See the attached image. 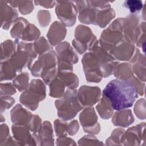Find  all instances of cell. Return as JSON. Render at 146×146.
Here are the masks:
<instances>
[{"mask_svg":"<svg viewBox=\"0 0 146 146\" xmlns=\"http://www.w3.org/2000/svg\"><path fill=\"white\" fill-rule=\"evenodd\" d=\"M138 95L137 89L131 80L113 79L103 91V95L110 100L113 110L116 111L131 107Z\"/></svg>","mask_w":146,"mask_h":146,"instance_id":"1","label":"cell"},{"mask_svg":"<svg viewBox=\"0 0 146 146\" xmlns=\"http://www.w3.org/2000/svg\"><path fill=\"white\" fill-rule=\"evenodd\" d=\"M34 76L42 78L45 84L49 85L58 74L57 55L52 50L39 55L31 68Z\"/></svg>","mask_w":146,"mask_h":146,"instance_id":"2","label":"cell"},{"mask_svg":"<svg viewBox=\"0 0 146 146\" xmlns=\"http://www.w3.org/2000/svg\"><path fill=\"white\" fill-rule=\"evenodd\" d=\"M58 111V116L63 120H68L74 118L82 110L76 89L67 88L63 96L55 102Z\"/></svg>","mask_w":146,"mask_h":146,"instance_id":"3","label":"cell"},{"mask_svg":"<svg viewBox=\"0 0 146 146\" xmlns=\"http://www.w3.org/2000/svg\"><path fill=\"white\" fill-rule=\"evenodd\" d=\"M123 21L124 18L115 19L101 34L99 44L108 52L124 40Z\"/></svg>","mask_w":146,"mask_h":146,"instance_id":"4","label":"cell"},{"mask_svg":"<svg viewBox=\"0 0 146 146\" xmlns=\"http://www.w3.org/2000/svg\"><path fill=\"white\" fill-rule=\"evenodd\" d=\"M46 87L44 83L40 79H33L28 88L21 94L20 102L32 111L38 107L39 103L46 98Z\"/></svg>","mask_w":146,"mask_h":146,"instance_id":"5","label":"cell"},{"mask_svg":"<svg viewBox=\"0 0 146 146\" xmlns=\"http://www.w3.org/2000/svg\"><path fill=\"white\" fill-rule=\"evenodd\" d=\"M83 70L88 82L99 83L102 79V67L101 62L93 50L86 53L82 59Z\"/></svg>","mask_w":146,"mask_h":146,"instance_id":"6","label":"cell"},{"mask_svg":"<svg viewBox=\"0 0 146 146\" xmlns=\"http://www.w3.org/2000/svg\"><path fill=\"white\" fill-rule=\"evenodd\" d=\"M58 71H72L73 64L78 61V56L67 42H63L56 47Z\"/></svg>","mask_w":146,"mask_h":146,"instance_id":"7","label":"cell"},{"mask_svg":"<svg viewBox=\"0 0 146 146\" xmlns=\"http://www.w3.org/2000/svg\"><path fill=\"white\" fill-rule=\"evenodd\" d=\"M145 22L140 23L138 15L132 14L124 18L123 36L124 40L132 44H136L140 35L145 33Z\"/></svg>","mask_w":146,"mask_h":146,"instance_id":"8","label":"cell"},{"mask_svg":"<svg viewBox=\"0 0 146 146\" xmlns=\"http://www.w3.org/2000/svg\"><path fill=\"white\" fill-rule=\"evenodd\" d=\"M96 38L92 30L87 26L78 25L75 31V39L72 43L74 47L80 54H83L86 50H91L96 42Z\"/></svg>","mask_w":146,"mask_h":146,"instance_id":"9","label":"cell"},{"mask_svg":"<svg viewBox=\"0 0 146 146\" xmlns=\"http://www.w3.org/2000/svg\"><path fill=\"white\" fill-rule=\"evenodd\" d=\"M109 54L115 60H126L133 63H135L140 54V51L134 44L127 41L123 40L117 46L113 48Z\"/></svg>","mask_w":146,"mask_h":146,"instance_id":"10","label":"cell"},{"mask_svg":"<svg viewBox=\"0 0 146 146\" xmlns=\"http://www.w3.org/2000/svg\"><path fill=\"white\" fill-rule=\"evenodd\" d=\"M55 13L64 26L71 27L75 22L78 10L72 1H56Z\"/></svg>","mask_w":146,"mask_h":146,"instance_id":"11","label":"cell"},{"mask_svg":"<svg viewBox=\"0 0 146 146\" xmlns=\"http://www.w3.org/2000/svg\"><path fill=\"white\" fill-rule=\"evenodd\" d=\"M11 128L13 137L19 145H40L38 135L37 133H31V131L27 127L14 124Z\"/></svg>","mask_w":146,"mask_h":146,"instance_id":"12","label":"cell"},{"mask_svg":"<svg viewBox=\"0 0 146 146\" xmlns=\"http://www.w3.org/2000/svg\"><path fill=\"white\" fill-rule=\"evenodd\" d=\"M79 120L83 130L91 134H98L100 127L98 122V116L93 107L84 109L79 115Z\"/></svg>","mask_w":146,"mask_h":146,"instance_id":"13","label":"cell"},{"mask_svg":"<svg viewBox=\"0 0 146 146\" xmlns=\"http://www.w3.org/2000/svg\"><path fill=\"white\" fill-rule=\"evenodd\" d=\"M78 100L82 107H91L99 102L101 90L98 87L83 86L77 91Z\"/></svg>","mask_w":146,"mask_h":146,"instance_id":"14","label":"cell"},{"mask_svg":"<svg viewBox=\"0 0 146 146\" xmlns=\"http://www.w3.org/2000/svg\"><path fill=\"white\" fill-rule=\"evenodd\" d=\"M145 123H140L129 128L123 133L121 143L123 145H140V141L144 138Z\"/></svg>","mask_w":146,"mask_h":146,"instance_id":"15","label":"cell"},{"mask_svg":"<svg viewBox=\"0 0 146 146\" xmlns=\"http://www.w3.org/2000/svg\"><path fill=\"white\" fill-rule=\"evenodd\" d=\"M0 5L1 27L3 30H8L18 19V12L7 1H1Z\"/></svg>","mask_w":146,"mask_h":146,"instance_id":"16","label":"cell"},{"mask_svg":"<svg viewBox=\"0 0 146 146\" xmlns=\"http://www.w3.org/2000/svg\"><path fill=\"white\" fill-rule=\"evenodd\" d=\"M34 115L23 108L21 104H17L11 111V120L14 124L22 125L29 127Z\"/></svg>","mask_w":146,"mask_h":146,"instance_id":"17","label":"cell"},{"mask_svg":"<svg viewBox=\"0 0 146 146\" xmlns=\"http://www.w3.org/2000/svg\"><path fill=\"white\" fill-rule=\"evenodd\" d=\"M67 30L63 24L55 21L51 25L47 35L51 46H56L62 41L66 35Z\"/></svg>","mask_w":146,"mask_h":146,"instance_id":"18","label":"cell"},{"mask_svg":"<svg viewBox=\"0 0 146 146\" xmlns=\"http://www.w3.org/2000/svg\"><path fill=\"white\" fill-rule=\"evenodd\" d=\"M134 117L130 110L123 109L115 113L112 121L114 125L127 127L134 122Z\"/></svg>","mask_w":146,"mask_h":146,"instance_id":"19","label":"cell"},{"mask_svg":"<svg viewBox=\"0 0 146 146\" xmlns=\"http://www.w3.org/2000/svg\"><path fill=\"white\" fill-rule=\"evenodd\" d=\"M18 39L14 41L11 40H6L1 43V62L7 61L16 53L18 43Z\"/></svg>","mask_w":146,"mask_h":146,"instance_id":"20","label":"cell"},{"mask_svg":"<svg viewBox=\"0 0 146 146\" xmlns=\"http://www.w3.org/2000/svg\"><path fill=\"white\" fill-rule=\"evenodd\" d=\"M40 145H54L53 132L51 124L48 121H44L38 132Z\"/></svg>","mask_w":146,"mask_h":146,"instance_id":"21","label":"cell"},{"mask_svg":"<svg viewBox=\"0 0 146 146\" xmlns=\"http://www.w3.org/2000/svg\"><path fill=\"white\" fill-rule=\"evenodd\" d=\"M117 79L123 80H132L135 76L132 65L128 63H117L113 72Z\"/></svg>","mask_w":146,"mask_h":146,"instance_id":"22","label":"cell"},{"mask_svg":"<svg viewBox=\"0 0 146 146\" xmlns=\"http://www.w3.org/2000/svg\"><path fill=\"white\" fill-rule=\"evenodd\" d=\"M115 17V12L111 7L100 9L98 14L95 25H98L101 28H104Z\"/></svg>","mask_w":146,"mask_h":146,"instance_id":"23","label":"cell"},{"mask_svg":"<svg viewBox=\"0 0 146 146\" xmlns=\"http://www.w3.org/2000/svg\"><path fill=\"white\" fill-rule=\"evenodd\" d=\"M96 110L100 116L103 119H108L113 115V108L110 100L104 95L99 100L96 107Z\"/></svg>","mask_w":146,"mask_h":146,"instance_id":"24","label":"cell"},{"mask_svg":"<svg viewBox=\"0 0 146 146\" xmlns=\"http://www.w3.org/2000/svg\"><path fill=\"white\" fill-rule=\"evenodd\" d=\"M49 95L52 98H61L64 94L66 86L62 80L57 75L49 84Z\"/></svg>","mask_w":146,"mask_h":146,"instance_id":"25","label":"cell"},{"mask_svg":"<svg viewBox=\"0 0 146 146\" xmlns=\"http://www.w3.org/2000/svg\"><path fill=\"white\" fill-rule=\"evenodd\" d=\"M57 75L62 80L67 88L76 89L78 86V78L71 71H58Z\"/></svg>","mask_w":146,"mask_h":146,"instance_id":"26","label":"cell"},{"mask_svg":"<svg viewBox=\"0 0 146 146\" xmlns=\"http://www.w3.org/2000/svg\"><path fill=\"white\" fill-rule=\"evenodd\" d=\"M145 58L144 54H139L137 60L133 63L132 67L133 74L136 75V77L142 81L145 82Z\"/></svg>","mask_w":146,"mask_h":146,"instance_id":"27","label":"cell"},{"mask_svg":"<svg viewBox=\"0 0 146 146\" xmlns=\"http://www.w3.org/2000/svg\"><path fill=\"white\" fill-rule=\"evenodd\" d=\"M29 23L28 21L23 18H18L14 23L13 26L10 31L11 36L15 39L19 40V39H21L23 31Z\"/></svg>","mask_w":146,"mask_h":146,"instance_id":"28","label":"cell"},{"mask_svg":"<svg viewBox=\"0 0 146 146\" xmlns=\"http://www.w3.org/2000/svg\"><path fill=\"white\" fill-rule=\"evenodd\" d=\"M39 30L34 25L29 23L23 31L21 39L25 42L35 41L39 38Z\"/></svg>","mask_w":146,"mask_h":146,"instance_id":"29","label":"cell"},{"mask_svg":"<svg viewBox=\"0 0 146 146\" xmlns=\"http://www.w3.org/2000/svg\"><path fill=\"white\" fill-rule=\"evenodd\" d=\"M17 72L13 68L9 62H1V80H11L15 78Z\"/></svg>","mask_w":146,"mask_h":146,"instance_id":"30","label":"cell"},{"mask_svg":"<svg viewBox=\"0 0 146 146\" xmlns=\"http://www.w3.org/2000/svg\"><path fill=\"white\" fill-rule=\"evenodd\" d=\"M29 75L27 72H22L18 75L15 79H14L13 84L14 87L18 90V91L22 92L26 90L29 86Z\"/></svg>","mask_w":146,"mask_h":146,"instance_id":"31","label":"cell"},{"mask_svg":"<svg viewBox=\"0 0 146 146\" xmlns=\"http://www.w3.org/2000/svg\"><path fill=\"white\" fill-rule=\"evenodd\" d=\"M33 46L35 52L39 55L52 50L50 44L43 36H41L36 39L33 43Z\"/></svg>","mask_w":146,"mask_h":146,"instance_id":"32","label":"cell"},{"mask_svg":"<svg viewBox=\"0 0 146 146\" xmlns=\"http://www.w3.org/2000/svg\"><path fill=\"white\" fill-rule=\"evenodd\" d=\"M12 7H18L19 11L23 15L29 14L34 9L33 1H7Z\"/></svg>","mask_w":146,"mask_h":146,"instance_id":"33","label":"cell"},{"mask_svg":"<svg viewBox=\"0 0 146 146\" xmlns=\"http://www.w3.org/2000/svg\"><path fill=\"white\" fill-rule=\"evenodd\" d=\"M123 6L128 9L132 14L139 12L143 8V2L140 0H127L123 2Z\"/></svg>","mask_w":146,"mask_h":146,"instance_id":"34","label":"cell"},{"mask_svg":"<svg viewBox=\"0 0 146 146\" xmlns=\"http://www.w3.org/2000/svg\"><path fill=\"white\" fill-rule=\"evenodd\" d=\"M124 129L121 128L115 129L112 133L111 136L107 140V145H121V137L124 132Z\"/></svg>","mask_w":146,"mask_h":146,"instance_id":"35","label":"cell"},{"mask_svg":"<svg viewBox=\"0 0 146 146\" xmlns=\"http://www.w3.org/2000/svg\"><path fill=\"white\" fill-rule=\"evenodd\" d=\"M68 124L64 121L56 119L54 121V128L56 135L58 137L66 136Z\"/></svg>","mask_w":146,"mask_h":146,"instance_id":"36","label":"cell"},{"mask_svg":"<svg viewBox=\"0 0 146 146\" xmlns=\"http://www.w3.org/2000/svg\"><path fill=\"white\" fill-rule=\"evenodd\" d=\"M134 112L139 119H145V100L144 99H140L136 102L134 107Z\"/></svg>","mask_w":146,"mask_h":146,"instance_id":"37","label":"cell"},{"mask_svg":"<svg viewBox=\"0 0 146 146\" xmlns=\"http://www.w3.org/2000/svg\"><path fill=\"white\" fill-rule=\"evenodd\" d=\"M15 103V99L10 95H1V112L10 108Z\"/></svg>","mask_w":146,"mask_h":146,"instance_id":"38","label":"cell"},{"mask_svg":"<svg viewBox=\"0 0 146 146\" xmlns=\"http://www.w3.org/2000/svg\"><path fill=\"white\" fill-rule=\"evenodd\" d=\"M38 18L40 25L42 27L47 26L51 21V15L47 10H40L38 13Z\"/></svg>","mask_w":146,"mask_h":146,"instance_id":"39","label":"cell"},{"mask_svg":"<svg viewBox=\"0 0 146 146\" xmlns=\"http://www.w3.org/2000/svg\"><path fill=\"white\" fill-rule=\"evenodd\" d=\"M16 93L15 87L10 83H1V95H12Z\"/></svg>","mask_w":146,"mask_h":146,"instance_id":"40","label":"cell"},{"mask_svg":"<svg viewBox=\"0 0 146 146\" xmlns=\"http://www.w3.org/2000/svg\"><path fill=\"white\" fill-rule=\"evenodd\" d=\"M10 137L9 130L8 127L5 124H2L1 125V143L0 145L5 143V141Z\"/></svg>","mask_w":146,"mask_h":146,"instance_id":"41","label":"cell"},{"mask_svg":"<svg viewBox=\"0 0 146 146\" xmlns=\"http://www.w3.org/2000/svg\"><path fill=\"white\" fill-rule=\"evenodd\" d=\"M79 126L78 121L74 120L68 124L67 129V133H68L70 135H74L79 130Z\"/></svg>","mask_w":146,"mask_h":146,"instance_id":"42","label":"cell"},{"mask_svg":"<svg viewBox=\"0 0 146 146\" xmlns=\"http://www.w3.org/2000/svg\"><path fill=\"white\" fill-rule=\"evenodd\" d=\"M36 5L42 6L45 8H52L55 5H56V1H34Z\"/></svg>","mask_w":146,"mask_h":146,"instance_id":"43","label":"cell"}]
</instances>
